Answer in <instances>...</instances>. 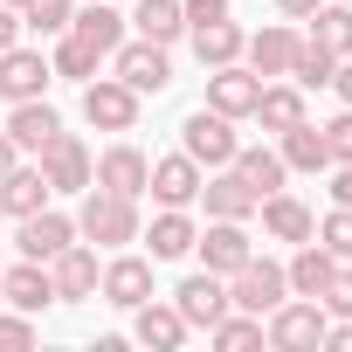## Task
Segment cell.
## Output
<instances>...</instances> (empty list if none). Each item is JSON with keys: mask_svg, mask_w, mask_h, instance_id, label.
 I'll list each match as a JSON object with an SVG mask.
<instances>
[{"mask_svg": "<svg viewBox=\"0 0 352 352\" xmlns=\"http://www.w3.org/2000/svg\"><path fill=\"white\" fill-rule=\"evenodd\" d=\"M76 235H83L90 249H124V242H138V201H124V194H104V187H83Z\"/></svg>", "mask_w": 352, "mask_h": 352, "instance_id": "6da1fadb", "label": "cell"}, {"mask_svg": "<svg viewBox=\"0 0 352 352\" xmlns=\"http://www.w3.org/2000/svg\"><path fill=\"white\" fill-rule=\"evenodd\" d=\"M324 324H331V311H324L318 297H283V304L263 318V338H270L276 352H311V345H324Z\"/></svg>", "mask_w": 352, "mask_h": 352, "instance_id": "7a4b0ae2", "label": "cell"}, {"mask_svg": "<svg viewBox=\"0 0 352 352\" xmlns=\"http://www.w3.org/2000/svg\"><path fill=\"white\" fill-rule=\"evenodd\" d=\"M111 76H118V83H131L138 97H159V90L173 83L166 42H145V35H138V42H118V49H111Z\"/></svg>", "mask_w": 352, "mask_h": 352, "instance_id": "3957f363", "label": "cell"}, {"mask_svg": "<svg viewBox=\"0 0 352 352\" xmlns=\"http://www.w3.org/2000/svg\"><path fill=\"white\" fill-rule=\"evenodd\" d=\"M235 145H242V138H235V118H221V111H208V104L180 124V152H187L194 166H208V173H214V166H228V159H235Z\"/></svg>", "mask_w": 352, "mask_h": 352, "instance_id": "277c9868", "label": "cell"}, {"mask_svg": "<svg viewBox=\"0 0 352 352\" xmlns=\"http://www.w3.org/2000/svg\"><path fill=\"white\" fill-rule=\"evenodd\" d=\"M283 297H290V276H283V263H263V256H249V263L228 276V304H235V311H256V318H270Z\"/></svg>", "mask_w": 352, "mask_h": 352, "instance_id": "5b68a950", "label": "cell"}, {"mask_svg": "<svg viewBox=\"0 0 352 352\" xmlns=\"http://www.w3.org/2000/svg\"><path fill=\"white\" fill-rule=\"evenodd\" d=\"M138 90L131 83H118V76H90L83 83V118L97 124V131H138Z\"/></svg>", "mask_w": 352, "mask_h": 352, "instance_id": "8992f818", "label": "cell"}, {"mask_svg": "<svg viewBox=\"0 0 352 352\" xmlns=\"http://www.w3.org/2000/svg\"><path fill=\"white\" fill-rule=\"evenodd\" d=\"M49 283H56V304H90V297H97V283H104V263H97V249L76 235L63 256H49Z\"/></svg>", "mask_w": 352, "mask_h": 352, "instance_id": "52a82bcc", "label": "cell"}, {"mask_svg": "<svg viewBox=\"0 0 352 352\" xmlns=\"http://www.w3.org/2000/svg\"><path fill=\"white\" fill-rule=\"evenodd\" d=\"M35 166H42L49 194H83V187H90V166H97V159H90V145H83L76 131H56V138L42 145V159H35Z\"/></svg>", "mask_w": 352, "mask_h": 352, "instance_id": "ba28073f", "label": "cell"}, {"mask_svg": "<svg viewBox=\"0 0 352 352\" xmlns=\"http://www.w3.org/2000/svg\"><path fill=\"white\" fill-rule=\"evenodd\" d=\"M201 180H208V166H194L187 152H166V159H152V173H145V194H152L159 208H194V201H201Z\"/></svg>", "mask_w": 352, "mask_h": 352, "instance_id": "9c48e42d", "label": "cell"}, {"mask_svg": "<svg viewBox=\"0 0 352 352\" xmlns=\"http://www.w3.org/2000/svg\"><path fill=\"white\" fill-rule=\"evenodd\" d=\"M49 83H56V69H49V56L42 49H0V97L8 104H28V97H49Z\"/></svg>", "mask_w": 352, "mask_h": 352, "instance_id": "30bf717a", "label": "cell"}, {"mask_svg": "<svg viewBox=\"0 0 352 352\" xmlns=\"http://www.w3.org/2000/svg\"><path fill=\"white\" fill-rule=\"evenodd\" d=\"M173 311L187 318V331H208V324L228 311V276H214V270H194L180 290H173Z\"/></svg>", "mask_w": 352, "mask_h": 352, "instance_id": "8fae6325", "label": "cell"}, {"mask_svg": "<svg viewBox=\"0 0 352 352\" xmlns=\"http://www.w3.org/2000/svg\"><path fill=\"white\" fill-rule=\"evenodd\" d=\"M256 97H263V76H256L249 63H221V69H208V111H221V118H249Z\"/></svg>", "mask_w": 352, "mask_h": 352, "instance_id": "7c38bea8", "label": "cell"}, {"mask_svg": "<svg viewBox=\"0 0 352 352\" xmlns=\"http://www.w3.org/2000/svg\"><path fill=\"white\" fill-rule=\"evenodd\" d=\"M194 249H201V270H214V276H235V270L256 256V242H249L242 221H208V228L194 235Z\"/></svg>", "mask_w": 352, "mask_h": 352, "instance_id": "4fadbf2b", "label": "cell"}, {"mask_svg": "<svg viewBox=\"0 0 352 352\" xmlns=\"http://www.w3.org/2000/svg\"><path fill=\"white\" fill-rule=\"evenodd\" d=\"M297 49H304V35H297L290 21H270L263 35H249V42H242V56H249V69H256L263 83H270V76H290Z\"/></svg>", "mask_w": 352, "mask_h": 352, "instance_id": "5bb4252c", "label": "cell"}, {"mask_svg": "<svg viewBox=\"0 0 352 352\" xmlns=\"http://www.w3.org/2000/svg\"><path fill=\"white\" fill-rule=\"evenodd\" d=\"M145 173H152V159L138 152V145H111L97 166H90V187H104V194H124V201H138L145 194Z\"/></svg>", "mask_w": 352, "mask_h": 352, "instance_id": "9a60e30c", "label": "cell"}, {"mask_svg": "<svg viewBox=\"0 0 352 352\" xmlns=\"http://www.w3.org/2000/svg\"><path fill=\"white\" fill-rule=\"evenodd\" d=\"M201 208H208V221H249L256 214V194H249V180L235 166H214L201 180Z\"/></svg>", "mask_w": 352, "mask_h": 352, "instance_id": "2e32d148", "label": "cell"}, {"mask_svg": "<svg viewBox=\"0 0 352 352\" xmlns=\"http://www.w3.org/2000/svg\"><path fill=\"white\" fill-rule=\"evenodd\" d=\"M69 242H76V221L56 214V208H35V214L21 221V235H14V249H21L28 263H49V256H63Z\"/></svg>", "mask_w": 352, "mask_h": 352, "instance_id": "e0dca14e", "label": "cell"}, {"mask_svg": "<svg viewBox=\"0 0 352 352\" xmlns=\"http://www.w3.org/2000/svg\"><path fill=\"white\" fill-rule=\"evenodd\" d=\"M97 297H104V304H118V311H138V304L152 297V263H145V256H111V263H104Z\"/></svg>", "mask_w": 352, "mask_h": 352, "instance_id": "ac0fdd59", "label": "cell"}, {"mask_svg": "<svg viewBox=\"0 0 352 352\" xmlns=\"http://www.w3.org/2000/svg\"><path fill=\"white\" fill-rule=\"evenodd\" d=\"M131 338H138L145 352H180V345H187V318L173 311V304H159V297H145V304L131 311Z\"/></svg>", "mask_w": 352, "mask_h": 352, "instance_id": "d6986e66", "label": "cell"}, {"mask_svg": "<svg viewBox=\"0 0 352 352\" xmlns=\"http://www.w3.org/2000/svg\"><path fill=\"white\" fill-rule=\"evenodd\" d=\"M0 304H14V311H28V318H42L49 304H56V283H49V263H14L8 276H0Z\"/></svg>", "mask_w": 352, "mask_h": 352, "instance_id": "ffe728a7", "label": "cell"}, {"mask_svg": "<svg viewBox=\"0 0 352 352\" xmlns=\"http://www.w3.org/2000/svg\"><path fill=\"white\" fill-rule=\"evenodd\" d=\"M145 235V249H152V263H180V256H194V214L187 208H159L152 214V228H138Z\"/></svg>", "mask_w": 352, "mask_h": 352, "instance_id": "44dd1931", "label": "cell"}, {"mask_svg": "<svg viewBox=\"0 0 352 352\" xmlns=\"http://www.w3.org/2000/svg\"><path fill=\"white\" fill-rule=\"evenodd\" d=\"M56 131H63V111H56L49 97H28V104L8 111V138H14L21 152H35V159H42V145H49Z\"/></svg>", "mask_w": 352, "mask_h": 352, "instance_id": "7402d4cb", "label": "cell"}, {"mask_svg": "<svg viewBox=\"0 0 352 352\" xmlns=\"http://www.w3.org/2000/svg\"><path fill=\"white\" fill-rule=\"evenodd\" d=\"M256 214H263V235H270V242H311V228H318V214H311L297 194H263Z\"/></svg>", "mask_w": 352, "mask_h": 352, "instance_id": "603a6c76", "label": "cell"}, {"mask_svg": "<svg viewBox=\"0 0 352 352\" xmlns=\"http://www.w3.org/2000/svg\"><path fill=\"white\" fill-rule=\"evenodd\" d=\"M35 208H49V180H42V166H8L0 173V214H14V221H28Z\"/></svg>", "mask_w": 352, "mask_h": 352, "instance_id": "cb8c5ba5", "label": "cell"}, {"mask_svg": "<svg viewBox=\"0 0 352 352\" xmlns=\"http://www.w3.org/2000/svg\"><path fill=\"white\" fill-rule=\"evenodd\" d=\"M242 180H249V194L263 201V194H283V180H290V166H283V152L276 145H235V159H228Z\"/></svg>", "mask_w": 352, "mask_h": 352, "instance_id": "d4e9b609", "label": "cell"}, {"mask_svg": "<svg viewBox=\"0 0 352 352\" xmlns=\"http://www.w3.org/2000/svg\"><path fill=\"white\" fill-rule=\"evenodd\" d=\"M276 152H283V166L290 173H324L331 166V152H324V124H290V131H276Z\"/></svg>", "mask_w": 352, "mask_h": 352, "instance_id": "484cf974", "label": "cell"}, {"mask_svg": "<svg viewBox=\"0 0 352 352\" xmlns=\"http://www.w3.org/2000/svg\"><path fill=\"white\" fill-rule=\"evenodd\" d=\"M331 270H338V256H331L324 242H297V256L283 263V276H290V297H318V290L331 283Z\"/></svg>", "mask_w": 352, "mask_h": 352, "instance_id": "4316f807", "label": "cell"}, {"mask_svg": "<svg viewBox=\"0 0 352 352\" xmlns=\"http://www.w3.org/2000/svg\"><path fill=\"white\" fill-rule=\"evenodd\" d=\"M69 35H83L97 56H111V49L124 42V14L111 8V0H90V8H76V14H69Z\"/></svg>", "mask_w": 352, "mask_h": 352, "instance_id": "83f0119b", "label": "cell"}, {"mask_svg": "<svg viewBox=\"0 0 352 352\" xmlns=\"http://www.w3.org/2000/svg\"><path fill=\"white\" fill-rule=\"evenodd\" d=\"M263 131H290V124H304V90L297 83H263V97H256V111H249Z\"/></svg>", "mask_w": 352, "mask_h": 352, "instance_id": "f1b7e54d", "label": "cell"}, {"mask_svg": "<svg viewBox=\"0 0 352 352\" xmlns=\"http://www.w3.org/2000/svg\"><path fill=\"white\" fill-rule=\"evenodd\" d=\"M194 35V56H201V69H221V63H242V28H235V14L228 21H208V28H187Z\"/></svg>", "mask_w": 352, "mask_h": 352, "instance_id": "f546056e", "label": "cell"}, {"mask_svg": "<svg viewBox=\"0 0 352 352\" xmlns=\"http://www.w3.org/2000/svg\"><path fill=\"white\" fill-rule=\"evenodd\" d=\"M304 21H311V42H324L331 56H352V0H318Z\"/></svg>", "mask_w": 352, "mask_h": 352, "instance_id": "4dcf8cb0", "label": "cell"}, {"mask_svg": "<svg viewBox=\"0 0 352 352\" xmlns=\"http://www.w3.org/2000/svg\"><path fill=\"white\" fill-rule=\"evenodd\" d=\"M131 28L145 42H180L187 35V14H180V0H138L131 8Z\"/></svg>", "mask_w": 352, "mask_h": 352, "instance_id": "1f68e13d", "label": "cell"}, {"mask_svg": "<svg viewBox=\"0 0 352 352\" xmlns=\"http://www.w3.org/2000/svg\"><path fill=\"white\" fill-rule=\"evenodd\" d=\"M97 63H104V56H97L83 35H69V28L56 35V56H49V69H56V76H69V83H90V76H97Z\"/></svg>", "mask_w": 352, "mask_h": 352, "instance_id": "d6a6232c", "label": "cell"}, {"mask_svg": "<svg viewBox=\"0 0 352 352\" xmlns=\"http://www.w3.org/2000/svg\"><path fill=\"white\" fill-rule=\"evenodd\" d=\"M208 338H214L221 352H242V345H263V318H256V311H235V304H228V311H221V318L208 324Z\"/></svg>", "mask_w": 352, "mask_h": 352, "instance_id": "836d02e7", "label": "cell"}, {"mask_svg": "<svg viewBox=\"0 0 352 352\" xmlns=\"http://www.w3.org/2000/svg\"><path fill=\"white\" fill-rule=\"evenodd\" d=\"M331 69H338V56H331L324 42H311V35H304V49H297V63H290V83H297V90H324V83H331Z\"/></svg>", "mask_w": 352, "mask_h": 352, "instance_id": "e575fe53", "label": "cell"}, {"mask_svg": "<svg viewBox=\"0 0 352 352\" xmlns=\"http://www.w3.org/2000/svg\"><path fill=\"white\" fill-rule=\"evenodd\" d=\"M69 14H76V0H21V28H35V35H63Z\"/></svg>", "mask_w": 352, "mask_h": 352, "instance_id": "d590c367", "label": "cell"}, {"mask_svg": "<svg viewBox=\"0 0 352 352\" xmlns=\"http://www.w3.org/2000/svg\"><path fill=\"white\" fill-rule=\"evenodd\" d=\"M311 242H324L338 263H352V208H331V214L311 228Z\"/></svg>", "mask_w": 352, "mask_h": 352, "instance_id": "8d00e7d4", "label": "cell"}, {"mask_svg": "<svg viewBox=\"0 0 352 352\" xmlns=\"http://www.w3.org/2000/svg\"><path fill=\"white\" fill-rule=\"evenodd\" d=\"M318 304H324V311H331V318H352V270H345V263H338V270H331V283H324V290H318Z\"/></svg>", "mask_w": 352, "mask_h": 352, "instance_id": "74e56055", "label": "cell"}, {"mask_svg": "<svg viewBox=\"0 0 352 352\" xmlns=\"http://www.w3.org/2000/svg\"><path fill=\"white\" fill-rule=\"evenodd\" d=\"M324 152H331V166H352V111H338L324 124Z\"/></svg>", "mask_w": 352, "mask_h": 352, "instance_id": "f35d334b", "label": "cell"}, {"mask_svg": "<svg viewBox=\"0 0 352 352\" xmlns=\"http://www.w3.org/2000/svg\"><path fill=\"white\" fill-rule=\"evenodd\" d=\"M0 345H35V318L8 304V311H0Z\"/></svg>", "mask_w": 352, "mask_h": 352, "instance_id": "ab89813d", "label": "cell"}, {"mask_svg": "<svg viewBox=\"0 0 352 352\" xmlns=\"http://www.w3.org/2000/svg\"><path fill=\"white\" fill-rule=\"evenodd\" d=\"M187 28H208V21H228V0H180Z\"/></svg>", "mask_w": 352, "mask_h": 352, "instance_id": "60d3db41", "label": "cell"}, {"mask_svg": "<svg viewBox=\"0 0 352 352\" xmlns=\"http://www.w3.org/2000/svg\"><path fill=\"white\" fill-rule=\"evenodd\" d=\"M331 90H338V104L352 111V56H338V69H331Z\"/></svg>", "mask_w": 352, "mask_h": 352, "instance_id": "b9f144b4", "label": "cell"}, {"mask_svg": "<svg viewBox=\"0 0 352 352\" xmlns=\"http://www.w3.org/2000/svg\"><path fill=\"white\" fill-rule=\"evenodd\" d=\"M14 35H21V8H8V0H0V49H14Z\"/></svg>", "mask_w": 352, "mask_h": 352, "instance_id": "7bdbcfd3", "label": "cell"}, {"mask_svg": "<svg viewBox=\"0 0 352 352\" xmlns=\"http://www.w3.org/2000/svg\"><path fill=\"white\" fill-rule=\"evenodd\" d=\"M331 208H352V166L331 173Z\"/></svg>", "mask_w": 352, "mask_h": 352, "instance_id": "ee69618b", "label": "cell"}, {"mask_svg": "<svg viewBox=\"0 0 352 352\" xmlns=\"http://www.w3.org/2000/svg\"><path fill=\"white\" fill-rule=\"evenodd\" d=\"M324 345H331V352H352V318H338V324H324Z\"/></svg>", "mask_w": 352, "mask_h": 352, "instance_id": "f6af8a7d", "label": "cell"}, {"mask_svg": "<svg viewBox=\"0 0 352 352\" xmlns=\"http://www.w3.org/2000/svg\"><path fill=\"white\" fill-rule=\"evenodd\" d=\"M14 159H21V145H14V138H8V131H0V173H8V166H14Z\"/></svg>", "mask_w": 352, "mask_h": 352, "instance_id": "bcb514c9", "label": "cell"}, {"mask_svg": "<svg viewBox=\"0 0 352 352\" xmlns=\"http://www.w3.org/2000/svg\"><path fill=\"white\" fill-rule=\"evenodd\" d=\"M276 8H283V14H290V21H304V14H311V8H318V0H276Z\"/></svg>", "mask_w": 352, "mask_h": 352, "instance_id": "7dc6e473", "label": "cell"}, {"mask_svg": "<svg viewBox=\"0 0 352 352\" xmlns=\"http://www.w3.org/2000/svg\"><path fill=\"white\" fill-rule=\"evenodd\" d=\"M8 8H21V0H8Z\"/></svg>", "mask_w": 352, "mask_h": 352, "instance_id": "c3c4849f", "label": "cell"}]
</instances>
